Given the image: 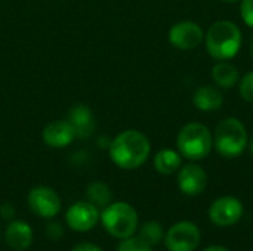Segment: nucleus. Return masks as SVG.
Here are the masks:
<instances>
[{
	"label": "nucleus",
	"instance_id": "1",
	"mask_svg": "<svg viewBox=\"0 0 253 251\" xmlns=\"http://www.w3.org/2000/svg\"><path fill=\"white\" fill-rule=\"evenodd\" d=\"M111 161L125 170L141 167L150 157L151 145L148 138L139 130H123L108 145Z\"/></svg>",
	"mask_w": 253,
	"mask_h": 251
},
{
	"label": "nucleus",
	"instance_id": "2",
	"mask_svg": "<svg viewBox=\"0 0 253 251\" xmlns=\"http://www.w3.org/2000/svg\"><path fill=\"white\" fill-rule=\"evenodd\" d=\"M205 43L212 58L228 61L234 58L242 47V31L234 22L221 19L211 25L205 36Z\"/></svg>",
	"mask_w": 253,
	"mask_h": 251
},
{
	"label": "nucleus",
	"instance_id": "3",
	"mask_svg": "<svg viewBox=\"0 0 253 251\" xmlns=\"http://www.w3.org/2000/svg\"><path fill=\"white\" fill-rule=\"evenodd\" d=\"M99 222L104 229L117 240L133 237L139 226V217L133 206L125 201L110 203L101 212Z\"/></svg>",
	"mask_w": 253,
	"mask_h": 251
},
{
	"label": "nucleus",
	"instance_id": "4",
	"mask_svg": "<svg viewBox=\"0 0 253 251\" xmlns=\"http://www.w3.org/2000/svg\"><path fill=\"white\" fill-rule=\"evenodd\" d=\"M178 152L191 161L206 158L213 148V136L211 130L200 123L185 124L176 136Z\"/></svg>",
	"mask_w": 253,
	"mask_h": 251
},
{
	"label": "nucleus",
	"instance_id": "5",
	"mask_svg": "<svg viewBox=\"0 0 253 251\" xmlns=\"http://www.w3.org/2000/svg\"><path fill=\"white\" fill-rule=\"evenodd\" d=\"M248 142L246 127L239 118L228 117L216 126L213 146L219 155L225 158H236L243 154Z\"/></svg>",
	"mask_w": 253,
	"mask_h": 251
},
{
	"label": "nucleus",
	"instance_id": "6",
	"mask_svg": "<svg viewBox=\"0 0 253 251\" xmlns=\"http://www.w3.org/2000/svg\"><path fill=\"white\" fill-rule=\"evenodd\" d=\"M165 246L168 251H196L200 246L202 234L193 222H178L165 234Z\"/></svg>",
	"mask_w": 253,
	"mask_h": 251
},
{
	"label": "nucleus",
	"instance_id": "7",
	"mask_svg": "<svg viewBox=\"0 0 253 251\" xmlns=\"http://www.w3.org/2000/svg\"><path fill=\"white\" fill-rule=\"evenodd\" d=\"M243 204L239 198L225 195L215 200L209 207V219L213 225L219 228H230L243 216Z\"/></svg>",
	"mask_w": 253,
	"mask_h": 251
},
{
	"label": "nucleus",
	"instance_id": "8",
	"mask_svg": "<svg viewBox=\"0 0 253 251\" xmlns=\"http://www.w3.org/2000/svg\"><path fill=\"white\" fill-rule=\"evenodd\" d=\"M30 210L42 219H53L61 212V198L49 186H36L27 198Z\"/></svg>",
	"mask_w": 253,
	"mask_h": 251
},
{
	"label": "nucleus",
	"instance_id": "9",
	"mask_svg": "<svg viewBox=\"0 0 253 251\" xmlns=\"http://www.w3.org/2000/svg\"><path fill=\"white\" fill-rule=\"evenodd\" d=\"M99 217L98 207L89 201H77L65 212V222L76 232H89L98 225Z\"/></svg>",
	"mask_w": 253,
	"mask_h": 251
},
{
	"label": "nucleus",
	"instance_id": "10",
	"mask_svg": "<svg viewBox=\"0 0 253 251\" xmlns=\"http://www.w3.org/2000/svg\"><path fill=\"white\" fill-rule=\"evenodd\" d=\"M205 40V33L197 22L181 21L169 30V43L179 50H191Z\"/></svg>",
	"mask_w": 253,
	"mask_h": 251
},
{
	"label": "nucleus",
	"instance_id": "11",
	"mask_svg": "<svg viewBox=\"0 0 253 251\" xmlns=\"http://www.w3.org/2000/svg\"><path fill=\"white\" fill-rule=\"evenodd\" d=\"M178 186L182 194L188 197H197L208 186V175L199 164L190 163L181 166L178 173Z\"/></svg>",
	"mask_w": 253,
	"mask_h": 251
},
{
	"label": "nucleus",
	"instance_id": "12",
	"mask_svg": "<svg viewBox=\"0 0 253 251\" xmlns=\"http://www.w3.org/2000/svg\"><path fill=\"white\" fill-rule=\"evenodd\" d=\"M42 138L50 148H65L76 138V133L67 120H55L43 129Z\"/></svg>",
	"mask_w": 253,
	"mask_h": 251
},
{
	"label": "nucleus",
	"instance_id": "13",
	"mask_svg": "<svg viewBox=\"0 0 253 251\" xmlns=\"http://www.w3.org/2000/svg\"><path fill=\"white\" fill-rule=\"evenodd\" d=\"M67 121L74 129L76 138H89L95 129V120L90 108L83 104H76L67 114Z\"/></svg>",
	"mask_w": 253,
	"mask_h": 251
},
{
	"label": "nucleus",
	"instance_id": "14",
	"mask_svg": "<svg viewBox=\"0 0 253 251\" xmlns=\"http://www.w3.org/2000/svg\"><path fill=\"white\" fill-rule=\"evenodd\" d=\"M4 238L7 246L13 250H27L33 243V229L22 220H10L4 232Z\"/></svg>",
	"mask_w": 253,
	"mask_h": 251
},
{
	"label": "nucleus",
	"instance_id": "15",
	"mask_svg": "<svg viewBox=\"0 0 253 251\" xmlns=\"http://www.w3.org/2000/svg\"><path fill=\"white\" fill-rule=\"evenodd\" d=\"M193 102L196 108L203 112H213L218 111L224 104L222 93L213 86H200L193 96Z\"/></svg>",
	"mask_w": 253,
	"mask_h": 251
},
{
	"label": "nucleus",
	"instance_id": "16",
	"mask_svg": "<svg viewBox=\"0 0 253 251\" xmlns=\"http://www.w3.org/2000/svg\"><path fill=\"white\" fill-rule=\"evenodd\" d=\"M212 78L218 87L231 89L240 81V74L236 65L228 61H219L212 68Z\"/></svg>",
	"mask_w": 253,
	"mask_h": 251
},
{
	"label": "nucleus",
	"instance_id": "17",
	"mask_svg": "<svg viewBox=\"0 0 253 251\" xmlns=\"http://www.w3.org/2000/svg\"><path fill=\"white\" fill-rule=\"evenodd\" d=\"M182 166V155L173 149H162L154 155V169L165 176L173 175Z\"/></svg>",
	"mask_w": 253,
	"mask_h": 251
},
{
	"label": "nucleus",
	"instance_id": "18",
	"mask_svg": "<svg viewBox=\"0 0 253 251\" xmlns=\"http://www.w3.org/2000/svg\"><path fill=\"white\" fill-rule=\"evenodd\" d=\"M86 195H87V201L96 206L98 209L107 207L113 198L110 188L102 182H92L86 189Z\"/></svg>",
	"mask_w": 253,
	"mask_h": 251
},
{
	"label": "nucleus",
	"instance_id": "19",
	"mask_svg": "<svg viewBox=\"0 0 253 251\" xmlns=\"http://www.w3.org/2000/svg\"><path fill=\"white\" fill-rule=\"evenodd\" d=\"M138 237H139L144 243H147L148 246L156 247V246H159V244L163 241L165 232H163V228H162L160 223H157V222H154V220H150V222H145V223L139 228Z\"/></svg>",
	"mask_w": 253,
	"mask_h": 251
},
{
	"label": "nucleus",
	"instance_id": "20",
	"mask_svg": "<svg viewBox=\"0 0 253 251\" xmlns=\"http://www.w3.org/2000/svg\"><path fill=\"white\" fill-rule=\"evenodd\" d=\"M117 251H154L151 246L144 243L139 237H129L125 240H120V244L117 246Z\"/></svg>",
	"mask_w": 253,
	"mask_h": 251
},
{
	"label": "nucleus",
	"instance_id": "21",
	"mask_svg": "<svg viewBox=\"0 0 253 251\" xmlns=\"http://www.w3.org/2000/svg\"><path fill=\"white\" fill-rule=\"evenodd\" d=\"M239 92L242 98L248 102H253V71L248 72L239 81Z\"/></svg>",
	"mask_w": 253,
	"mask_h": 251
},
{
	"label": "nucleus",
	"instance_id": "22",
	"mask_svg": "<svg viewBox=\"0 0 253 251\" xmlns=\"http://www.w3.org/2000/svg\"><path fill=\"white\" fill-rule=\"evenodd\" d=\"M240 12H242L243 22L248 27L253 28V0H243L240 6Z\"/></svg>",
	"mask_w": 253,
	"mask_h": 251
},
{
	"label": "nucleus",
	"instance_id": "23",
	"mask_svg": "<svg viewBox=\"0 0 253 251\" xmlns=\"http://www.w3.org/2000/svg\"><path fill=\"white\" fill-rule=\"evenodd\" d=\"M64 235V228L61 223L58 222H49L46 225V237H49L50 240H59Z\"/></svg>",
	"mask_w": 253,
	"mask_h": 251
},
{
	"label": "nucleus",
	"instance_id": "24",
	"mask_svg": "<svg viewBox=\"0 0 253 251\" xmlns=\"http://www.w3.org/2000/svg\"><path fill=\"white\" fill-rule=\"evenodd\" d=\"M15 207L12 206V204H3L1 207H0V216H1V219H4V220H13V217H15Z\"/></svg>",
	"mask_w": 253,
	"mask_h": 251
},
{
	"label": "nucleus",
	"instance_id": "25",
	"mask_svg": "<svg viewBox=\"0 0 253 251\" xmlns=\"http://www.w3.org/2000/svg\"><path fill=\"white\" fill-rule=\"evenodd\" d=\"M71 251H104L99 246H96V244H93V243H87V241H84V243H79V244H76Z\"/></svg>",
	"mask_w": 253,
	"mask_h": 251
},
{
	"label": "nucleus",
	"instance_id": "26",
	"mask_svg": "<svg viewBox=\"0 0 253 251\" xmlns=\"http://www.w3.org/2000/svg\"><path fill=\"white\" fill-rule=\"evenodd\" d=\"M203 251H231V250H228L227 247H222V246H209V247H206Z\"/></svg>",
	"mask_w": 253,
	"mask_h": 251
},
{
	"label": "nucleus",
	"instance_id": "27",
	"mask_svg": "<svg viewBox=\"0 0 253 251\" xmlns=\"http://www.w3.org/2000/svg\"><path fill=\"white\" fill-rule=\"evenodd\" d=\"M248 145H249V152H251V155L253 157V136H252V139L248 142Z\"/></svg>",
	"mask_w": 253,
	"mask_h": 251
},
{
	"label": "nucleus",
	"instance_id": "28",
	"mask_svg": "<svg viewBox=\"0 0 253 251\" xmlns=\"http://www.w3.org/2000/svg\"><path fill=\"white\" fill-rule=\"evenodd\" d=\"M251 55H252V58H253V36H252V38H251Z\"/></svg>",
	"mask_w": 253,
	"mask_h": 251
},
{
	"label": "nucleus",
	"instance_id": "29",
	"mask_svg": "<svg viewBox=\"0 0 253 251\" xmlns=\"http://www.w3.org/2000/svg\"><path fill=\"white\" fill-rule=\"evenodd\" d=\"M224 3H236V1H239V0H222Z\"/></svg>",
	"mask_w": 253,
	"mask_h": 251
},
{
	"label": "nucleus",
	"instance_id": "30",
	"mask_svg": "<svg viewBox=\"0 0 253 251\" xmlns=\"http://www.w3.org/2000/svg\"><path fill=\"white\" fill-rule=\"evenodd\" d=\"M0 238H1V234H0Z\"/></svg>",
	"mask_w": 253,
	"mask_h": 251
}]
</instances>
